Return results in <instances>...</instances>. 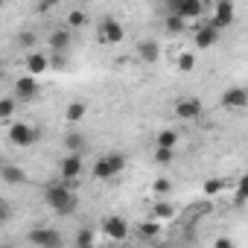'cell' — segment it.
<instances>
[{"instance_id":"obj_1","label":"cell","mask_w":248,"mask_h":248,"mask_svg":"<svg viewBox=\"0 0 248 248\" xmlns=\"http://www.w3.org/2000/svg\"><path fill=\"white\" fill-rule=\"evenodd\" d=\"M44 202L50 210H56L59 216H70L76 210V193L70 190V181H53L44 187Z\"/></svg>"},{"instance_id":"obj_2","label":"cell","mask_w":248,"mask_h":248,"mask_svg":"<svg viewBox=\"0 0 248 248\" xmlns=\"http://www.w3.org/2000/svg\"><path fill=\"white\" fill-rule=\"evenodd\" d=\"M123 167H126V158H123L120 152H108V155H99L96 164H93V178L96 181H111L123 172Z\"/></svg>"},{"instance_id":"obj_3","label":"cell","mask_w":248,"mask_h":248,"mask_svg":"<svg viewBox=\"0 0 248 248\" xmlns=\"http://www.w3.org/2000/svg\"><path fill=\"white\" fill-rule=\"evenodd\" d=\"M123 38H126V30H123V24L117 18H102L99 27H96V41L111 47V44H120Z\"/></svg>"},{"instance_id":"obj_4","label":"cell","mask_w":248,"mask_h":248,"mask_svg":"<svg viewBox=\"0 0 248 248\" xmlns=\"http://www.w3.org/2000/svg\"><path fill=\"white\" fill-rule=\"evenodd\" d=\"M27 242H32V245H38V248H59V245L64 242V236H62L56 228H32V231L27 233Z\"/></svg>"},{"instance_id":"obj_5","label":"cell","mask_w":248,"mask_h":248,"mask_svg":"<svg viewBox=\"0 0 248 248\" xmlns=\"http://www.w3.org/2000/svg\"><path fill=\"white\" fill-rule=\"evenodd\" d=\"M222 108H228V111H242V108H248V91H245L242 85L225 88V91H222Z\"/></svg>"},{"instance_id":"obj_6","label":"cell","mask_w":248,"mask_h":248,"mask_svg":"<svg viewBox=\"0 0 248 248\" xmlns=\"http://www.w3.org/2000/svg\"><path fill=\"white\" fill-rule=\"evenodd\" d=\"M233 18H236L233 15V0H216L210 24L219 27V30H228V27H233Z\"/></svg>"},{"instance_id":"obj_7","label":"cell","mask_w":248,"mask_h":248,"mask_svg":"<svg viewBox=\"0 0 248 248\" xmlns=\"http://www.w3.org/2000/svg\"><path fill=\"white\" fill-rule=\"evenodd\" d=\"M167 9L181 15V18H187V21H193V18L202 15L204 3H202V0H167Z\"/></svg>"},{"instance_id":"obj_8","label":"cell","mask_w":248,"mask_h":248,"mask_svg":"<svg viewBox=\"0 0 248 248\" xmlns=\"http://www.w3.org/2000/svg\"><path fill=\"white\" fill-rule=\"evenodd\" d=\"M79 175H82V155H79V152H67V155L62 158V164H59V178L76 181Z\"/></svg>"},{"instance_id":"obj_9","label":"cell","mask_w":248,"mask_h":248,"mask_svg":"<svg viewBox=\"0 0 248 248\" xmlns=\"http://www.w3.org/2000/svg\"><path fill=\"white\" fill-rule=\"evenodd\" d=\"M9 140L15 146H32L38 140V132H35V126H30V123H15L9 129Z\"/></svg>"},{"instance_id":"obj_10","label":"cell","mask_w":248,"mask_h":248,"mask_svg":"<svg viewBox=\"0 0 248 248\" xmlns=\"http://www.w3.org/2000/svg\"><path fill=\"white\" fill-rule=\"evenodd\" d=\"M102 231L108 239H129V222L123 219V216H105L102 219Z\"/></svg>"},{"instance_id":"obj_11","label":"cell","mask_w":248,"mask_h":248,"mask_svg":"<svg viewBox=\"0 0 248 248\" xmlns=\"http://www.w3.org/2000/svg\"><path fill=\"white\" fill-rule=\"evenodd\" d=\"M15 96H18V102H32L38 96V79L32 73L30 76H21L15 82Z\"/></svg>"},{"instance_id":"obj_12","label":"cell","mask_w":248,"mask_h":248,"mask_svg":"<svg viewBox=\"0 0 248 248\" xmlns=\"http://www.w3.org/2000/svg\"><path fill=\"white\" fill-rule=\"evenodd\" d=\"M219 32H222L219 27L204 24V27H199V30H196V38H193V41H196V47H199V50H207V47H213V44L219 41Z\"/></svg>"},{"instance_id":"obj_13","label":"cell","mask_w":248,"mask_h":248,"mask_svg":"<svg viewBox=\"0 0 248 248\" xmlns=\"http://www.w3.org/2000/svg\"><path fill=\"white\" fill-rule=\"evenodd\" d=\"M138 59H140L143 64H155V62L161 59V47H158V41H155V38H143V41H138Z\"/></svg>"},{"instance_id":"obj_14","label":"cell","mask_w":248,"mask_h":248,"mask_svg":"<svg viewBox=\"0 0 248 248\" xmlns=\"http://www.w3.org/2000/svg\"><path fill=\"white\" fill-rule=\"evenodd\" d=\"M175 114H178L181 120H196V117L202 114V99H196V96L178 99V102H175Z\"/></svg>"},{"instance_id":"obj_15","label":"cell","mask_w":248,"mask_h":248,"mask_svg":"<svg viewBox=\"0 0 248 248\" xmlns=\"http://www.w3.org/2000/svg\"><path fill=\"white\" fill-rule=\"evenodd\" d=\"M70 30H53L50 35H47V47L53 50V53H67L70 50Z\"/></svg>"},{"instance_id":"obj_16","label":"cell","mask_w":248,"mask_h":248,"mask_svg":"<svg viewBox=\"0 0 248 248\" xmlns=\"http://www.w3.org/2000/svg\"><path fill=\"white\" fill-rule=\"evenodd\" d=\"M24 64H27V70H30L32 76H38V73H44V70L50 67V59H47L44 53H27Z\"/></svg>"},{"instance_id":"obj_17","label":"cell","mask_w":248,"mask_h":248,"mask_svg":"<svg viewBox=\"0 0 248 248\" xmlns=\"http://www.w3.org/2000/svg\"><path fill=\"white\" fill-rule=\"evenodd\" d=\"M0 178H3L9 187H15V184H24V181H27V172H24L21 167H15V164H3V170H0Z\"/></svg>"},{"instance_id":"obj_18","label":"cell","mask_w":248,"mask_h":248,"mask_svg":"<svg viewBox=\"0 0 248 248\" xmlns=\"http://www.w3.org/2000/svg\"><path fill=\"white\" fill-rule=\"evenodd\" d=\"M64 146H67V152H79L82 155L88 143H85V135L82 132H67L64 135Z\"/></svg>"},{"instance_id":"obj_19","label":"cell","mask_w":248,"mask_h":248,"mask_svg":"<svg viewBox=\"0 0 248 248\" xmlns=\"http://www.w3.org/2000/svg\"><path fill=\"white\" fill-rule=\"evenodd\" d=\"M164 30H167V32H184V30H187V18L170 12V15H164Z\"/></svg>"},{"instance_id":"obj_20","label":"cell","mask_w":248,"mask_h":248,"mask_svg":"<svg viewBox=\"0 0 248 248\" xmlns=\"http://www.w3.org/2000/svg\"><path fill=\"white\" fill-rule=\"evenodd\" d=\"M152 216H155L158 222H167V219H172V216H175V207H172L170 202H158V204L152 207Z\"/></svg>"},{"instance_id":"obj_21","label":"cell","mask_w":248,"mask_h":248,"mask_svg":"<svg viewBox=\"0 0 248 248\" xmlns=\"http://www.w3.org/2000/svg\"><path fill=\"white\" fill-rule=\"evenodd\" d=\"M64 117H67V123H79L85 117V102H70L67 111H64Z\"/></svg>"},{"instance_id":"obj_22","label":"cell","mask_w":248,"mask_h":248,"mask_svg":"<svg viewBox=\"0 0 248 248\" xmlns=\"http://www.w3.org/2000/svg\"><path fill=\"white\" fill-rule=\"evenodd\" d=\"M15 105H18V96H3V99H0V117L9 120L15 114Z\"/></svg>"},{"instance_id":"obj_23","label":"cell","mask_w":248,"mask_h":248,"mask_svg":"<svg viewBox=\"0 0 248 248\" xmlns=\"http://www.w3.org/2000/svg\"><path fill=\"white\" fill-rule=\"evenodd\" d=\"M175 143H178V132H172V129L158 132V146H172L175 149Z\"/></svg>"},{"instance_id":"obj_24","label":"cell","mask_w":248,"mask_h":248,"mask_svg":"<svg viewBox=\"0 0 248 248\" xmlns=\"http://www.w3.org/2000/svg\"><path fill=\"white\" fill-rule=\"evenodd\" d=\"M138 231H140V236H143V239H152V236H158L161 225H158V219H152V222H143V225H138Z\"/></svg>"},{"instance_id":"obj_25","label":"cell","mask_w":248,"mask_h":248,"mask_svg":"<svg viewBox=\"0 0 248 248\" xmlns=\"http://www.w3.org/2000/svg\"><path fill=\"white\" fill-rule=\"evenodd\" d=\"M85 24H88V18H85L82 9H76V12L67 15V27H70V30H79V27H85Z\"/></svg>"},{"instance_id":"obj_26","label":"cell","mask_w":248,"mask_h":248,"mask_svg":"<svg viewBox=\"0 0 248 248\" xmlns=\"http://www.w3.org/2000/svg\"><path fill=\"white\" fill-rule=\"evenodd\" d=\"M172 158H175V149H172V146H158V149H155V161H158V164H170Z\"/></svg>"},{"instance_id":"obj_27","label":"cell","mask_w":248,"mask_h":248,"mask_svg":"<svg viewBox=\"0 0 248 248\" xmlns=\"http://www.w3.org/2000/svg\"><path fill=\"white\" fill-rule=\"evenodd\" d=\"M236 202L242 204V202H248V172L236 181Z\"/></svg>"},{"instance_id":"obj_28","label":"cell","mask_w":248,"mask_h":248,"mask_svg":"<svg viewBox=\"0 0 248 248\" xmlns=\"http://www.w3.org/2000/svg\"><path fill=\"white\" fill-rule=\"evenodd\" d=\"M193 67H196V59L190 53H181L178 56V70H193Z\"/></svg>"},{"instance_id":"obj_29","label":"cell","mask_w":248,"mask_h":248,"mask_svg":"<svg viewBox=\"0 0 248 248\" xmlns=\"http://www.w3.org/2000/svg\"><path fill=\"white\" fill-rule=\"evenodd\" d=\"M73 245H93V233L91 231H79L76 239H73Z\"/></svg>"},{"instance_id":"obj_30","label":"cell","mask_w":248,"mask_h":248,"mask_svg":"<svg viewBox=\"0 0 248 248\" xmlns=\"http://www.w3.org/2000/svg\"><path fill=\"white\" fill-rule=\"evenodd\" d=\"M18 44H21L24 50H32V44H35V35H32V32H21V35H18Z\"/></svg>"},{"instance_id":"obj_31","label":"cell","mask_w":248,"mask_h":248,"mask_svg":"<svg viewBox=\"0 0 248 248\" xmlns=\"http://www.w3.org/2000/svg\"><path fill=\"white\" fill-rule=\"evenodd\" d=\"M62 3V0H38V12H50V9H56Z\"/></svg>"},{"instance_id":"obj_32","label":"cell","mask_w":248,"mask_h":248,"mask_svg":"<svg viewBox=\"0 0 248 248\" xmlns=\"http://www.w3.org/2000/svg\"><path fill=\"white\" fill-rule=\"evenodd\" d=\"M219 190H222V181H207V184H204V193H207V196H216Z\"/></svg>"},{"instance_id":"obj_33","label":"cell","mask_w":248,"mask_h":248,"mask_svg":"<svg viewBox=\"0 0 248 248\" xmlns=\"http://www.w3.org/2000/svg\"><path fill=\"white\" fill-rule=\"evenodd\" d=\"M155 193H158V196H167V193H170V181H164V178L155 181Z\"/></svg>"},{"instance_id":"obj_34","label":"cell","mask_w":248,"mask_h":248,"mask_svg":"<svg viewBox=\"0 0 248 248\" xmlns=\"http://www.w3.org/2000/svg\"><path fill=\"white\" fill-rule=\"evenodd\" d=\"M6 219H9V204L3 202L0 204V225H6Z\"/></svg>"},{"instance_id":"obj_35","label":"cell","mask_w":248,"mask_h":248,"mask_svg":"<svg viewBox=\"0 0 248 248\" xmlns=\"http://www.w3.org/2000/svg\"><path fill=\"white\" fill-rule=\"evenodd\" d=\"M216 245H219V248H228V245H231V239H228V236H219V239H216Z\"/></svg>"}]
</instances>
